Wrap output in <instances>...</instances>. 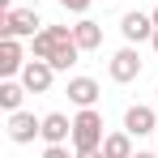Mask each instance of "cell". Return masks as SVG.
Returning a JSON list of instances; mask_svg holds the SVG:
<instances>
[{"mask_svg": "<svg viewBox=\"0 0 158 158\" xmlns=\"http://www.w3.org/2000/svg\"><path fill=\"white\" fill-rule=\"evenodd\" d=\"M103 111L98 107H81L73 115V150H103Z\"/></svg>", "mask_w": 158, "mask_h": 158, "instance_id": "cell-1", "label": "cell"}, {"mask_svg": "<svg viewBox=\"0 0 158 158\" xmlns=\"http://www.w3.org/2000/svg\"><path fill=\"white\" fill-rule=\"evenodd\" d=\"M39 30L43 22L34 9H4V17H0V39H34Z\"/></svg>", "mask_w": 158, "mask_h": 158, "instance_id": "cell-2", "label": "cell"}, {"mask_svg": "<svg viewBox=\"0 0 158 158\" xmlns=\"http://www.w3.org/2000/svg\"><path fill=\"white\" fill-rule=\"evenodd\" d=\"M107 73H111V81H120V85H128V81L141 77V56H137V47H120V52L111 56V64H107Z\"/></svg>", "mask_w": 158, "mask_h": 158, "instance_id": "cell-3", "label": "cell"}, {"mask_svg": "<svg viewBox=\"0 0 158 158\" xmlns=\"http://www.w3.org/2000/svg\"><path fill=\"white\" fill-rule=\"evenodd\" d=\"M34 137H43V120H34L30 111H9V141L13 145H30Z\"/></svg>", "mask_w": 158, "mask_h": 158, "instance_id": "cell-4", "label": "cell"}, {"mask_svg": "<svg viewBox=\"0 0 158 158\" xmlns=\"http://www.w3.org/2000/svg\"><path fill=\"white\" fill-rule=\"evenodd\" d=\"M73 39V26H43L34 39H30V47H34V60H52V52L60 43H69Z\"/></svg>", "mask_w": 158, "mask_h": 158, "instance_id": "cell-5", "label": "cell"}, {"mask_svg": "<svg viewBox=\"0 0 158 158\" xmlns=\"http://www.w3.org/2000/svg\"><path fill=\"white\" fill-rule=\"evenodd\" d=\"M154 13H137V9H132V13H124V17H120V34H124V39H128V43H145V39H154Z\"/></svg>", "mask_w": 158, "mask_h": 158, "instance_id": "cell-6", "label": "cell"}, {"mask_svg": "<svg viewBox=\"0 0 158 158\" xmlns=\"http://www.w3.org/2000/svg\"><path fill=\"white\" fill-rule=\"evenodd\" d=\"M56 81V69L47 60H26V69H22V85H26L30 94H47Z\"/></svg>", "mask_w": 158, "mask_h": 158, "instance_id": "cell-7", "label": "cell"}, {"mask_svg": "<svg viewBox=\"0 0 158 158\" xmlns=\"http://www.w3.org/2000/svg\"><path fill=\"white\" fill-rule=\"evenodd\" d=\"M124 128H128L132 137H150V132H158V115H154V107L132 103L128 111H124Z\"/></svg>", "mask_w": 158, "mask_h": 158, "instance_id": "cell-8", "label": "cell"}, {"mask_svg": "<svg viewBox=\"0 0 158 158\" xmlns=\"http://www.w3.org/2000/svg\"><path fill=\"white\" fill-rule=\"evenodd\" d=\"M43 141L47 145H69L73 141V120L60 115V111H47L43 115Z\"/></svg>", "mask_w": 158, "mask_h": 158, "instance_id": "cell-9", "label": "cell"}, {"mask_svg": "<svg viewBox=\"0 0 158 158\" xmlns=\"http://www.w3.org/2000/svg\"><path fill=\"white\" fill-rule=\"evenodd\" d=\"M22 39H0V77H22Z\"/></svg>", "mask_w": 158, "mask_h": 158, "instance_id": "cell-10", "label": "cell"}, {"mask_svg": "<svg viewBox=\"0 0 158 158\" xmlns=\"http://www.w3.org/2000/svg\"><path fill=\"white\" fill-rule=\"evenodd\" d=\"M98 94H103V90H98L94 77H69V103L73 107H94Z\"/></svg>", "mask_w": 158, "mask_h": 158, "instance_id": "cell-11", "label": "cell"}, {"mask_svg": "<svg viewBox=\"0 0 158 158\" xmlns=\"http://www.w3.org/2000/svg\"><path fill=\"white\" fill-rule=\"evenodd\" d=\"M73 39H77L81 52H94V47H103V26L94 17H81L77 26H73Z\"/></svg>", "mask_w": 158, "mask_h": 158, "instance_id": "cell-12", "label": "cell"}, {"mask_svg": "<svg viewBox=\"0 0 158 158\" xmlns=\"http://www.w3.org/2000/svg\"><path fill=\"white\" fill-rule=\"evenodd\" d=\"M103 154L107 158H132V132H107L103 137Z\"/></svg>", "mask_w": 158, "mask_h": 158, "instance_id": "cell-13", "label": "cell"}, {"mask_svg": "<svg viewBox=\"0 0 158 158\" xmlns=\"http://www.w3.org/2000/svg\"><path fill=\"white\" fill-rule=\"evenodd\" d=\"M30 90L22 85V81H13V77H4L0 81V107L4 111H22V98H26Z\"/></svg>", "mask_w": 158, "mask_h": 158, "instance_id": "cell-14", "label": "cell"}, {"mask_svg": "<svg viewBox=\"0 0 158 158\" xmlns=\"http://www.w3.org/2000/svg\"><path fill=\"white\" fill-rule=\"evenodd\" d=\"M77 56H81V47H77V39H69V43H60V47H56V52H52V60H47V64H52L56 73H69V69L77 64Z\"/></svg>", "mask_w": 158, "mask_h": 158, "instance_id": "cell-15", "label": "cell"}, {"mask_svg": "<svg viewBox=\"0 0 158 158\" xmlns=\"http://www.w3.org/2000/svg\"><path fill=\"white\" fill-rule=\"evenodd\" d=\"M94 0H60V9H69V13H85Z\"/></svg>", "mask_w": 158, "mask_h": 158, "instance_id": "cell-16", "label": "cell"}, {"mask_svg": "<svg viewBox=\"0 0 158 158\" xmlns=\"http://www.w3.org/2000/svg\"><path fill=\"white\" fill-rule=\"evenodd\" d=\"M43 158H69V145H47Z\"/></svg>", "mask_w": 158, "mask_h": 158, "instance_id": "cell-17", "label": "cell"}, {"mask_svg": "<svg viewBox=\"0 0 158 158\" xmlns=\"http://www.w3.org/2000/svg\"><path fill=\"white\" fill-rule=\"evenodd\" d=\"M73 158H107V154H103V150H77Z\"/></svg>", "mask_w": 158, "mask_h": 158, "instance_id": "cell-18", "label": "cell"}, {"mask_svg": "<svg viewBox=\"0 0 158 158\" xmlns=\"http://www.w3.org/2000/svg\"><path fill=\"white\" fill-rule=\"evenodd\" d=\"M150 47H154V52H158V30H154V39H150Z\"/></svg>", "mask_w": 158, "mask_h": 158, "instance_id": "cell-19", "label": "cell"}, {"mask_svg": "<svg viewBox=\"0 0 158 158\" xmlns=\"http://www.w3.org/2000/svg\"><path fill=\"white\" fill-rule=\"evenodd\" d=\"M132 158H158V154H141V150H137V154H132Z\"/></svg>", "mask_w": 158, "mask_h": 158, "instance_id": "cell-20", "label": "cell"}, {"mask_svg": "<svg viewBox=\"0 0 158 158\" xmlns=\"http://www.w3.org/2000/svg\"><path fill=\"white\" fill-rule=\"evenodd\" d=\"M0 9H13V4H9V0H0Z\"/></svg>", "mask_w": 158, "mask_h": 158, "instance_id": "cell-21", "label": "cell"}, {"mask_svg": "<svg viewBox=\"0 0 158 158\" xmlns=\"http://www.w3.org/2000/svg\"><path fill=\"white\" fill-rule=\"evenodd\" d=\"M154 26H158V4H154Z\"/></svg>", "mask_w": 158, "mask_h": 158, "instance_id": "cell-22", "label": "cell"}, {"mask_svg": "<svg viewBox=\"0 0 158 158\" xmlns=\"http://www.w3.org/2000/svg\"><path fill=\"white\" fill-rule=\"evenodd\" d=\"M154 94H158V90H154Z\"/></svg>", "mask_w": 158, "mask_h": 158, "instance_id": "cell-23", "label": "cell"}, {"mask_svg": "<svg viewBox=\"0 0 158 158\" xmlns=\"http://www.w3.org/2000/svg\"><path fill=\"white\" fill-rule=\"evenodd\" d=\"M154 154H158V150H154Z\"/></svg>", "mask_w": 158, "mask_h": 158, "instance_id": "cell-24", "label": "cell"}]
</instances>
